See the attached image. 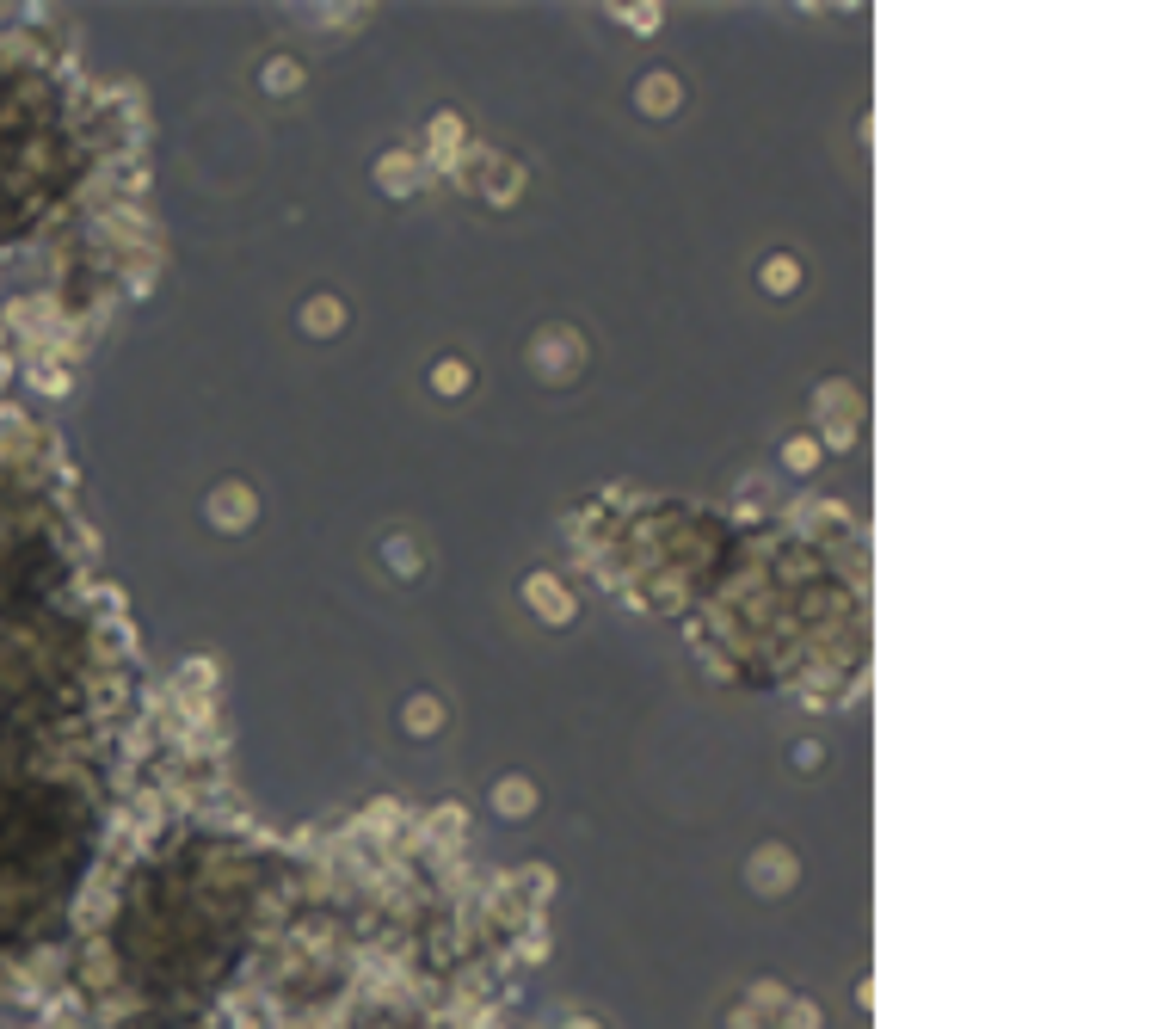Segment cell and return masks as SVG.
I'll return each mask as SVG.
<instances>
[{
	"mask_svg": "<svg viewBox=\"0 0 1176 1029\" xmlns=\"http://www.w3.org/2000/svg\"><path fill=\"white\" fill-rule=\"evenodd\" d=\"M253 512H260V499H253V487H241V481H222V487L210 493V518H216L222 531L253 524Z\"/></svg>",
	"mask_w": 1176,
	"mask_h": 1029,
	"instance_id": "6da1fadb",
	"label": "cell"
},
{
	"mask_svg": "<svg viewBox=\"0 0 1176 1029\" xmlns=\"http://www.w3.org/2000/svg\"><path fill=\"white\" fill-rule=\"evenodd\" d=\"M523 598H530V611L548 622H567L573 617V598H567V586L561 580H548V573H530L523 580Z\"/></svg>",
	"mask_w": 1176,
	"mask_h": 1029,
	"instance_id": "7a4b0ae2",
	"label": "cell"
},
{
	"mask_svg": "<svg viewBox=\"0 0 1176 1029\" xmlns=\"http://www.w3.org/2000/svg\"><path fill=\"white\" fill-rule=\"evenodd\" d=\"M635 99H641L647 118H671V112H678V80H671V74H647V80L635 87Z\"/></svg>",
	"mask_w": 1176,
	"mask_h": 1029,
	"instance_id": "3957f363",
	"label": "cell"
},
{
	"mask_svg": "<svg viewBox=\"0 0 1176 1029\" xmlns=\"http://www.w3.org/2000/svg\"><path fill=\"white\" fill-rule=\"evenodd\" d=\"M493 808H499L506 820H523V814L536 808V789H530V777H506V783H493Z\"/></svg>",
	"mask_w": 1176,
	"mask_h": 1029,
	"instance_id": "277c9868",
	"label": "cell"
},
{
	"mask_svg": "<svg viewBox=\"0 0 1176 1029\" xmlns=\"http://www.w3.org/2000/svg\"><path fill=\"white\" fill-rule=\"evenodd\" d=\"M788 882H794V863H788L783 851L770 844V851L758 857V869H752V888H758V893H783Z\"/></svg>",
	"mask_w": 1176,
	"mask_h": 1029,
	"instance_id": "5b68a950",
	"label": "cell"
},
{
	"mask_svg": "<svg viewBox=\"0 0 1176 1029\" xmlns=\"http://www.w3.org/2000/svg\"><path fill=\"white\" fill-rule=\"evenodd\" d=\"M339 321H345V309H339L333 296H315V302L302 309V327H309V334H339Z\"/></svg>",
	"mask_w": 1176,
	"mask_h": 1029,
	"instance_id": "8992f818",
	"label": "cell"
},
{
	"mask_svg": "<svg viewBox=\"0 0 1176 1029\" xmlns=\"http://www.w3.org/2000/svg\"><path fill=\"white\" fill-rule=\"evenodd\" d=\"M794 284H801V266H794L788 253H777V260L764 266V290H770V296H788Z\"/></svg>",
	"mask_w": 1176,
	"mask_h": 1029,
	"instance_id": "52a82bcc",
	"label": "cell"
},
{
	"mask_svg": "<svg viewBox=\"0 0 1176 1029\" xmlns=\"http://www.w3.org/2000/svg\"><path fill=\"white\" fill-rule=\"evenodd\" d=\"M783 463L794 469V475H813V469H819V444H813V438H788Z\"/></svg>",
	"mask_w": 1176,
	"mask_h": 1029,
	"instance_id": "ba28073f",
	"label": "cell"
},
{
	"mask_svg": "<svg viewBox=\"0 0 1176 1029\" xmlns=\"http://www.w3.org/2000/svg\"><path fill=\"white\" fill-rule=\"evenodd\" d=\"M438 721H444V709H438L432 696H413V703H407V728H413V734H432Z\"/></svg>",
	"mask_w": 1176,
	"mask_h": 1029,
	"instance_id": "9c48e42d",
	"label": "cell"
},
{
	"mask_svg": "<svg viewBox=\"0 0 1176 1029\" xmlns=\"http://www.w3.org/2000/svg\"><path fill=\"white\" fill-rule=\"evenodd\" d=\"M432 389H438V395H462V389H468V364H457V358L438 364V370H432Z\"/></svg>",
	"mask_w": 1176,
	"mask_h": 1029,
	"instance_id": "30bf717a",
	"label": "cell"
},
{
	"mask_svg": "<svg viewBox=\"0 0 1176 1029\" xmlns=\"http://www.w3.org/2000/svg\"><path fill=\"white\" fill-rule=\"evenodd\" d=\"M389 567H400V573H413V567H419V549H413L407 537H389Z\"/></svg>",
	"mask_w": 1176,
	"mask_h": 1029,
	"instance_id": "8fae6325",
	"label": "cell"
},
{
	"mask_svg": "<svg viewBox=\"0 0 1176 1029\" xmlns=\"http://www.w3.org/2000/svg\"><path fill=\"white\" fill-rule=\"evenodd\" d=\"M783 1029H819V1011H813L807 999H794V1005H788V1018H783Z\"/></svg>",
	"mask_w": 1176,
	"mask_h": 1029,
	"instance_id": "7c38bea8",
	"label": "cell"
},
{
	"mask_svg": "<svg viewBox=\"0 0 1176 1029\" xmlns=\"http://www.w3.org/2000/svg\"><path fill=\"white\" fill-rule=\"evenodd\" d=\"M629 25H635V31H654V25H659V6H629Z\"/></svg>",
	"mask_w": 1176,
	"mask_h": 1029,
	"instance_id": "4fadbf2b",
	"label": "cell"
},
{
	"mask_svg": "<svg viewBox=\"0 0 1176 1029\" xmlns=\"http://www.w3.org/2000/svg\"><path fill=\"white\" fill-rule=\"evenodd\" d=\"M265 87H277V93H284V87H296V69H271V74H265Z\"/></svg>",
	"mask_w": 1176,
	"mask_h": 1029,
	"instance_id": "5bb4252c",
	"label": "cell"
}]
</instances>
